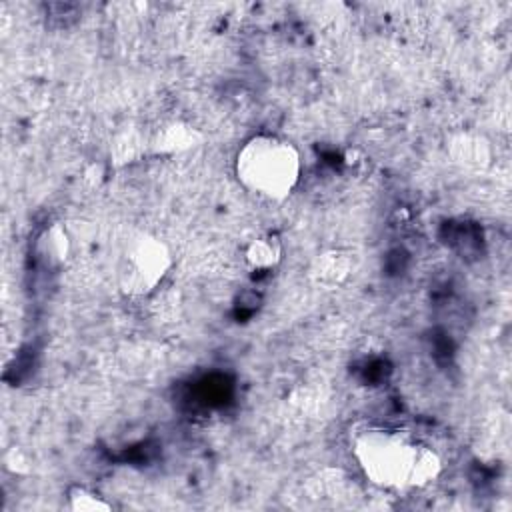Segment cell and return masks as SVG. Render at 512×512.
Masks as SVG:
<instances>
[{"label": "cell", "instance_id": "obj_1", "mask_svg": "<svg viewBox=\"0 0 512 512\" xmlns=\"http://www.w3.org/2000/svg\"><path fill=\"white\" fill-rule=\"evenodd\" d=\"M352 456L366 480L378 488H420L426 444L414 442L398 430L382 426L362 430L352 442Z\"/></svg>", "mask_w": 512, "mask_h": 512}, {"label": "cell", "instance_id": "obj_2", "mask_svg": "<svg viewBox=\"0 0 512 512\" xmlns=\"http://www.w3.org/2000/svg\"><path fill=\"white\" fill-rule=\"evenodd\" d=\"M302 158L298 148L276 134L260 132L242 142L234 156V176L254 196L282 202L298 186Z\"/></svg>", "mask_w": 512, "mask_h": 512}, {"label": "cell", "instance_id": "obj_3", "mask_svg": "<svg viewBox=\"0 0 512 512\" xmlns=\"http://www.w3.org/2000/svg\"><path fill=\"white\" fill-rule=\"evenodd\" d=\"M174 264L170 246L152 232L132 234L116 260V284L128 298L152 294Z\"/></svg>", "mask_w": 512, "mask_h": 512}, {"label": "cell", "instance_id": "obj_4", "mask_svg": "<svg viewBox=\"0 0 512 512\" xmlns=\"http://www.w3.org/2000/svg\"><path fill=\"white\" fill-rule=\"evenodd\" d=\"M448 158L464 170H484L492 160L490 142L476 132H456L446 142Z\"/></svg>", "mask_w": 512, "mask_h": 512}, {"label": "cell", "instance_id": "obj_5", "mask_svg": "<svg viewBox=\"0 0 512 512\" xmlns=\"http://www.w3.org/2000/svg\"><path fill=\"white\" fill-rule=\"evenodd\" d=\"M350 274H352V258L348 252L340 248H330L320 252L308 268L310 282L322 290L340 288L350 278Z\"/></svg>", "mask_w": 512, "mask_h": 512}, {"label": "cell", "instance_id": "obj_6", "mask_svg": "<svg viewBox=\"0 0 512 512\" xmlns=\"http://www.w3.org/2000/svg\"><path fill=\"white\" fill-rule=\"evenodd\" d=\"M202 142V134L184 122H172L158 130V134L152 140V146L156 152L162 154H176L190 150Z\"/></svg>", "mask_w": 512, "mask_h": 512}, {"label": "cell", "instance_id": "obj_7", "mask_svg": "<svg viewBox=\"0 0 512 512\" xmlns=\"http://www.w3.org/2000/svg\"><path fill=\"white\" fill-rule=\"evenodd\" d=\"M244 260L254 270L276 268L282 260V242L276 234L252 238L244 248Z\"/></svg>", "mask_w": 512, "mask_h": 512}, {"label": "cell", "instance_id": "obj_8", "mask_svg": "<svg viewBox=\"0 0 512 512\" xmlns=\"http://www.w3.org/2000/svg\"><path fill=\"white\" fill-rule=\"evenodd\" d=\"M70 236L62 224H52L38 238V258L48 266H62L70 256Z\"/></svg>", "mask_w": 512, "mask_h": 512}, {"label": "cell", "instance_id": "obj_9", "mask_svg": "<svg viewBox=\"0 0 512 512\" xmlns=\"http://www.w3.org/2000/svg\"><path fill=\"white\" fill-rule=\"evenodd\" d=\"M66 500H68V508L74 512H110L112 510V502H108L100 492L82 484L70 486L66 492Z\"/></svg>", "mask_w": 512, "mask_h": 512}, {"label": "cell", "instance_id": "obj_10", "mask_svg": "<svg viewBox=\"0 0 512 512\" xmlns=\"http://www.w3.org/2000/svg\"><path fill=\"white\" fill-rule=\"evenodd\" d=\"M2 464H4L6 472H10L14 476H24L32 470V462L20 446H10L2 456Z\"/></svg>", "mask_w": 512, "mask_h": 512}]
</instances>
